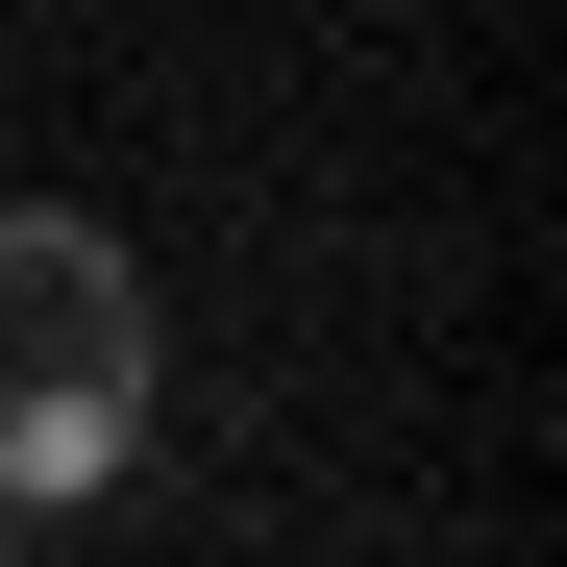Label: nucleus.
I'll use <instances>...</instances> for the list:
<instances>
[{
    "instance_id": "2",
    "label": "nucleus",
    "mask_w": 567,
    "mask_h": 567,
    "mask_svg": "<svg viewBox=\"0 0 567 567\" xmlns=\"http://www.w3.org/2000/svg\"><path fill=\"white\" fill-rule=\"evenodd\" d=\"M0 567H25V543H0Z\"/></svg>"
},
{
    "instance_id": "1",
    "label": "nucleus",
    "mask_w": 567,
    "mask_h": 567,
    "mask_svg": "<svg viewBox=\"0 0 567 567\" xmlns=\"http://www.w3.org/2000/svg\"><path fill=\"white\" fill-rule=\"evenodd\" d=\"M148 420H173V321H148L124 223L0 198V543H25V518H100L148 468Z\"/></svg>"
}]
</instances>
